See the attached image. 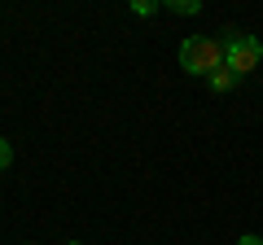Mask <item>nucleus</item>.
<instances>
[{
	"label": "nucleus",
	"mask_w": 263,
	"mask_h": 245,
	"mask_svg": "<svg viewBox=\"0 0 263 245\" xmlns=\"http://www.w3.org/2000/svg\"><path fill=\"white\" fill-rule=\"evenodd\" d=\"M180 70L184 75H202V79H211L219 66H224V44L219 39H211V35H189L184 44H180Z\"/></svg>",
	"instance_id": "f257e3e1"
},
{
	"label": "nucleus",
	"mask_w": 263,
	"mask_h": 245,
	"mask_svg": "<svg viewBox=\"0 0 263 245\" xmlns=\"http://www.w3.org/2000/svg\"><path fill=\"white\" fill-rule=\"evenodd\" d=\"M167 9H171V13H189V18H193V13H202V0H171Z\"/></svg>",
	"instance_id": "39448f33"
},
{
	"label": "nucleus",
	"mask_w": 263,
	"mask_h": 245,
	"mask_svg": "<svg viewBox=\"0 0 263 245\" xmlns=\"http://www.w3.org/2000/svg\"><path fill=\"white\" fill-rule=\"evenodd\" d=\"M206 84H211V92H233V88L241 84V75H233V70H228V66H219L215 75L206 79Z\"/></svg>",
	"instance_id": "7ed1b4c3"
},
{
	"label": "nucleus",
	"mask_w": 263,
	"mask_h": 245,
	"mask_svg": "<svg viewBox=\"0 0 263 245\" xmlns=\"http://www.w3.org/2000/svg\"><path fill=\"white\" fill-rule=\"evenodd\" d=\"M158 9H162L158 0H132V13H136V18H154Z\"/></svg>",
	"instance_id": "20e7f679"
},
{
	"label": "nucleus",
	"mask_w": 263,
	"mask_h": 245,
	"mask_svg": "<svg viewBox=\"0 0 263 245\" xmlns=\"http://www.w3.org/2000/svg\"><path fill=\"white\" fill-rule=\"evenodd\" d=\"M263 62V44L254 35H241V31H228V39H224V66L233 70V75H250L254 66Z\"/></svg>",
	"instance_id": "f03ea898"
},
{
	"label": "nucleus",
	"mask_w": 263,
	"mask_h": 245,
	"mask_svg": "<svg viewBox=\"0 0 263 245\" xmlns=\"http://www.w3.org/2000/svg\"><path fill=\"white\" fill-rule=\"evenodd\" d=\"M9 167H13V145L0 136V171H9Z\"/></svg>",
	"instance_id": "423d86ee"
},
{
	"label": "nucleus",
	"mask_w": 263,
	"mask_h": 245,
	"mask_svg": "<svg viewBox=\"0 0 263 245\" xmlns=\"http://www.w3.org/2000/svg\"><path fill=\"white\" fill-rule=\"evenodd\" d=\"M66 245H84V241H66Z\"/></svg>",
	"instance_id": "6e6552de"
},
{
	"label": "nucleus",
	"mask_w": 263,
	"mask_h": 245,
	"mask_svg": "<svg viewBox=\"0 0 263 245\" xmlns=\"http://www.w3.org/2000/svg\"><path fill=\"white\" fill-rule=\"evenodd\" d=\"M237 245H263V236H254V232H246V236H237Z\"/></svg>",
	"instance_id": "0eeeda50"
}]
</instances>
